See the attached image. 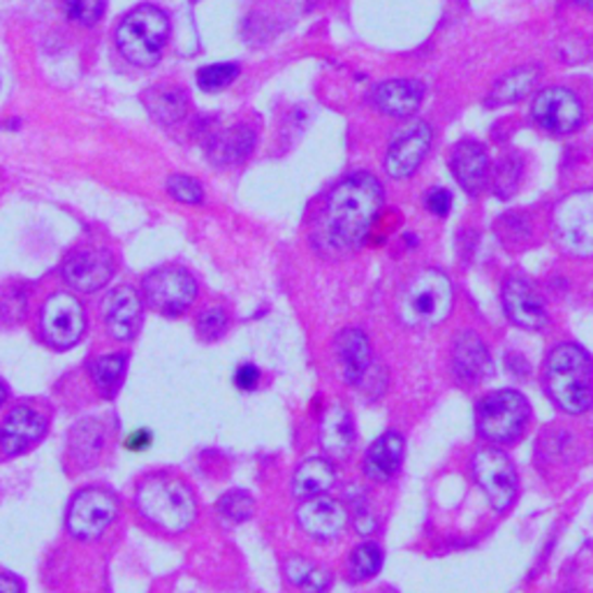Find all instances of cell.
I'll return each instance as SVG.
<instances>
[{
  "instance_id": "1",
  "label": "cell",
  "mask_w": 593,
  "mask_h": 593,
  "mask_svg": "<svg viewBox=\"0 0 593 593\" xmlns=\"http://www.w3.org/2000/svg\"><path fill=\"white\" fill-rule=\"evenodd\" d=\"M382 206V186L374 174H353L331 190L323 209V241L335 251H357L369 239Z\"/></svg>"
},
{
  "instance_id": "2",
  "label": "cell",
  "mask_w": 593,
  "mask_h": 593,
  "mask_svg": "<svg viewBox=\"0 0 593 593\" xmlns=\"http://www.w3.org/2000/svg\"><path fill=\"white\" fill-rule=\"evenodd\" d=\"M133 510L155 535H181L198 521V496L177 470H149L137 478Z\"/></svg>"
},
{
  "instance_id": "3",
  "label": "cell",
  "mask_w": 593,
  "mask_h": 593,
  "mask_svg": "<svg viewBox=\"0 0 593 593\" xmlns=\"http://www.w3.org/2000/svg\"><path fill=\"white\" fill-rule=\"evenodd\" d=\"M545 390L568 415L593 408V359L578 343H559L545 362Z\"/></svg>"
},
{
  "instance_id": "4",
  "label": "cell",
  "mask_w": 593,
  "mask_h": 593,
  "mask_svg": "<svg viewBox=\"0 0 593 593\" xmlns=\"http://www.w3.org/2000/svg\"><path fill=\"white\" fill-rule=\"evenodd\" d=\"M452 306H455V288H452L447 274L439 269H422L399 292L396 316L408 327L429 329L443 325L452 313Z\"/></svg>"
},
{
  "instance_id": "5",
  "label": "cell",
  "mask_w": 593,
  "mask_h": 593,
  "mask_svg": "<svg viewBox=\"0 0 593 593\" xmlns=\"http://www.w3.org/2000/svg\"><path fill=\"white\" fill-rule=\"evenodd\" d=\"M121 517V499L110 487H81L70 499L65 513L67 535L81 545H93L112 531Z\"/></svg>"
},
{
  "instance_id": "6",
  "label": "cell",
  "mask_w": 593,
  "mask_h": 593,
  "mask_svg": "<svg viewBox=\"0 0 593 593\" xmlns=\"http://www.w3.org/2000/svg\"><path fill=\"white\" fill-rule=\"evenodd\" d=\"M167 40L169 20L155 5H137L121 20L116 28L118 51L139 67H151L159 63Z\"/></svg>"
},
{
  "instance_id": "7",
  "label": "cell",
  "mask_w": 593,
  "mask_h": 593,
  "mask_svg": "<svg viewBox=\"0 0 593 593\" xmlns=\"http://www.w3.org/2000/svg\"><path fill=\"white\" fill-rule=\"evenodd\" d=\"M51 427V408L42 399H22L0 417V457L14 459L40 445Z\"/></svg>"
},
{
  "instance_id": "8",
  "label": "cell",
  "mask_w": 593,
  "mask_h": 593,
  "mask_svg": "<svg viewBox=\"0 0 593 593\" xmlns=\"http://www.w3.org/2000/svg\"><path fill=\"white\" fill-rule=\"evenodd\" d=\"M531 417L527 396L517 390H496L480 399L476 425L484 441L505 445L515 443Z\"/></svg>"
},
{
  "instance_id": "9",
  "label": "cell",
  "mask_w": 593,
  "mask_h": 593,
  "mask_svg": "<svg viewBox=\"0 0 593 593\" xmlns=\"http://www.w3.org/2000/svg\"><path fill=\"white\" fill-rule=\"evenodd\" d=\"M86 311L73 292H51L40 306L38 331L51 351H70L86 335Z\"/></svg>"
},
{
  "instance_id": "10",
  "label": "cell",
  "mask_w": 593,
  "mask_h": 593,
  "mask_svg": "<svg viewBox=\"0 0 593 593\" xmlns=\"http://www.w3.org/2000/svg\"><path fill=\"white\" fill-rule=\"evenodd\" d=\"M142 300L165 318H179L198 300L195 276L179 265L153 269L142 286Z\"/></svg>"
},
{
  "instance_id": "11",
  "label": "cell",
  "mask_w": 593,
  "mask_h": 593,
  "mask_svg": "<svg viewBox=\"0 0 593 593\" xmlns=\"http://www.w3.org/2000/svg\"><path fill=\"white\" fill-rule=\"evenodd\" d=\"M554 232L570 255H593V190H575L554 209Z\"/></svg>"
},
{
  "instance_id": "12",
  "label": "cell",
  "mask_w": 593,
  "mask_h": 593,
  "mask_svg": "<svg viewBox=\"0 0 593 593\" xmlns=\"http://www.w3.org/2000/svg\"><path fill=\"white\" fill-rule=\"evenodd\" d=\"M470 470H474L478 487L494 510L505 513L517 501L519 478L510 457L503 450L480 447L470 459Z\"/></svg>"
},
{
  "instance_id": "13",
  "label": "cell",
  "mask_w": 593,
  "mask_h": 593,
  "mask_svg": "<svg viewBox=\"0 0 593 593\" xmlns=\"http://www.w3.org/2000/svg\"><path fill=\"white\" fill-rule=\"evenodd\" d=\"M112 425L102 417H84L67 433L65 468L67 474L79 476L98 468L112 452Z\"/></svg>"
},
{
  "instance_id": "14",
  "label": "cell",
  "mask_w": 593,
  "mask_h": 593,
  "mask_svg": "<svg viewBox=\"0 0 593 593\" xmlns=\"http://www.w3.org/2000/svg\"><path fill=\"white\" fill-rule=\"evenodd\" d=\"M531 116L550 135H570L582 126L584 108L566 86H552L533 98Z\"/></svg>"
},
{
  "instance_id": "15",
  "label": "cell",
  "mask_w": 593,
  "mask_h": 593,
  "mask_svg": "<svg viewBox=\"0 0 593 593\" xmlns=\"http://www.w3.org/2000/svg\"><path fill=\"white\" fill-rule=\"evenodd\" d=\"M116 260L108 249H75L63 260V281L81 294H93L112 281Z\"/></svg>"
},
{
  "instance_id": "16",
  "label": "cell",
  "mask_w": 593,
  "mask_h": 593,
  "mask_svg": "<svg viewBox=\"0 0 593 593\" xmlns=\"http://www.w3.org/2000/svg\"><path fill=\"white\" fill-rule=\"evenodd\" d=\"M102 320L108 327V335L118 341H133L144 320V300L133 286H116L102 300Z\"/></svg>"
},
{
  "instance_id": "17",
  "label": "cell",
  "mask_w": 593,
  "mask_h": 593,
  "mask_svg": "<svg viewBox=\"0 0 593 593\" xmlns=\"http://www.w3.org/2000/svg\"><path fill=\"white\" fill-rule=\"evenodd\" d=\"M433 142V130L427 121H417L401 133L388 149L386 172L392 179H408L427 159Z\"/></svg>"
},
{
  "instance_id": "18",
  "label": "cell",
  "mask_w": 593,
  "mask_h": 593,
  "mask_svg": "<svg viewBox=\"0 0 593 593\" xmlns=\"http://www.w3.org/2000/svg\"><path fill=\"white\" fill-rule=\"evenodd\" d=\"M503 311L508 320L521 329H543L547 325V308L540 292L525 278H508L501 290Z\"/></svg>"
},
{
  "instance_id": "19",
  "label": "cell",
  "mask_w": 593,
  "mask_h": 593,
  "mask_svg": "<svg viewBox=\"0 0 593 593\" xmlns=\"http://www.w3.org/2000/svg\"><path fill=\"white\" fill-rule=\"evenodd\" d=\"M348 519L351 517H348L345 505L325 494L302 501L300 508H296V525L306 535L316 540L339 538L348 527Z\"/></svg>"
},
{
  "instance_id": "20",
  "label": "cell",
  "mask_w": 593,
  "mask_h": 593,
  "mask_svg": "<svg viewBox=\"0 0 593 593\" xmlns=\"http://www.w3.org/2000/svg\"><path fill=\"white\" fill-rule=\"evenodd\" d=\"M494 371V362L476 331H462L452 341V374L464 386H478Z\"/></svg>"
},
{
  "instance_id": "21",
  "label": "cell",
  "mask_w": 593,
  "mask_h": 593,
  "mask_svg": "<svg viewBox=\"0 0 593 593\" xmlns=\"http://www.w3.org/2000/svg\"><path fill=\"white\" fill-rule=\"evenodd\" d=\"M425 100V86L417 79H390L371 91L374 108L392 118L413 116Z\"/></svg>"
},
{
  "instance_id": "22",
  "label": "cell",
  "mask_w": 593,
  "mask_h": 593,
  "mask_svg": "<svg viewBox=\"0 0 593 593\" xmlns=\"http://www.w3.org/2000/svg\"><path fill=\"white\" fill-rule=\"evenodd\" d=\"M452 174H455L457 184L462 190H466L468 195L478 198L482 190L490 186V155H487L484 147L478 142H459L455 147V153H452L450 161Z\"/></svg>"
},
{
  "instance_id": "23",
  "label": "cell",
  "mask_w": 593,
  "mask_h": 593,
  "mask_svg": "<svg viewBox=\"0 0 593 593\" xmlns=\"http://www.w3.org/2000/svg\"><path fill=\"white\" fill-rule=\"evenodd\" d=\"M335 353L341 366V376L348 386H359L366 371L371 369L374 355H371V343L369 337L364 335L357 327H348L339 331L335 339Z\"/></svg>"
},
{
  "instance_id": "24",
  "label": "cell",
  "mask_w": 593,
  "mask_h": 593,
  "mask_svg": "<svg viewBox=\"0 0 593 593\" xmlns=\"http://www.w3.org/2000/svg\"><path fill=\"white\" fill-rule=\"evenodd\" d=\"M318 441L329 459H348L355 445L353 415L343 404H331L325 408L318 427Z\"/></svg>"
},
{
  "instance_id": "25",
  "label": "cell",
  "mask_w": 593,
  "mask_h": 593,
  "mask_svg": "<svg viewBox=\"0 0 593 593\" xmlns=\"http://www.w3.org/2000/svg\"><path fill=\"white\" fill-rule=\"evenodd\" d=\"M404 462V436L399 431H386L366 450L364 476L374 482H390Z\"/></svg>"
},
{
  "instance_id": "26",
  "label": "cell",
  "mask_w": 593,
  "mask_h": 593,
  "mask_svg": "<svg viewBox=\"0 0 593 593\" xmlns=\"http://www.w3.org/2000/svg\"><path fill=\"white\" fill-rule=\"evenodd\" d=\"M337 482L335 464L325 457H311L296 466L292 476V496L308 501L327 494Z\"/></svg>"
},
{
  "instance_id": "27",
  "label": "cell",
  "mask_w": 593,
  "mask_h": 593,
  "mask_svg": "<svg viewBox=\"0 0 593 593\" xmlns=\"http://www.w3.org/2000/svg\"><path fill=\"white\" fill-rule=\"evenodd\" d=\"M255 147V133L249 126H232L214 135L209 142V161L218 167L237 165L247 161Z\"/></svg>"
},
{
  "instance_id": "28",
  "label": "cell",
  "mask_w": 593,
  "mask_h": 593,
  "mask_svg": "<svg viewBox=\"0 0 593 593\" xmlns=\"http://www.w3.org/2000/svg\"><path fill=\"white\" fill-rule=\"evenodd\" d=\"M128 359L130 355L126 351H118V353L98 355L89 362L91 386L100 399L112 401L118 394L121 386H124L126 380Z\"/></svg>"
},
{
  "instance_id": "29",
  "label": "cell",
  "mask_w": 593,
  "mask_h": 593,
  "mask_svg": "<svg viewBox=\"0 0 593 593\" xmlns=\"http://www.w3.org/2000/svg\"><path fill=\"white\" fill-rule=\"evenodd\" d=\"M538 77H540L538 65H519L510 70L508 75H503L492 86L487 104H490V108H505V104H515L519 100H525L535 89Z\"/></svg>"
},
{
  "instance_id": "30",
  "label": "cell",
  "mask_w": 593,
  "mask_h": 593,
  "mask_svg": "<svg viewBox=\"0 0 593 593\" xmlns=\"http://www.w3.org/2000/svg\"><path fill=\"white\" fill-rule=\"evenodd\" d=\"M147 108L149 112L165 126H174L188 114V98L184 91L172 89V86H163V89L147 91Z\"/></svg>"
},
{
  "instance_id": "31",
  "label": "cell",
  "mask_w": 593,
  "mask_h": 593,
  "mask_svg": "<svg viewBox=\"0 0 593 593\" xmlns=\"http://www.w3.org/2000/svg\"><path fill=\"white\" fill-rule=\"evenodd\" d=\"M286 575L304 593H327L331 586V572L304 559V556H290L286 562Z\"/></svg>"
},
{
  "instance_id": "32",
  "label": "cell",
  "mask_w": 593,
  "mask_h": 593,
  "mask_svg": "<svg viewBox=\"0 0 593 593\" xmlns=\"http://www.w3.org/2000/svg\"><path fill=\"white\" fill-rule=\"evenodd\" d=\"M382 568V550L371 543V540H366V543H359L353 552L351 559H348V578L353 582H366L378 575V570Z\"/></svg>"
},
{
  "instance_id": "33",
  "label": "cell",
  "mask_w": 593,
  "mask_h": 593,
  "mask_svg": "<svg viewBox=\"0 0 593 593\" xmlns=\"http://www.w3.org/2000/svg\"><path fill=\"white\" fill-rule=\"evenodd\" d=\"M519 179H521V161L515 153H505L503 159L492 167V174H490L492 190L503 200L515 195Z\"/></svg>"
},
{
  "instance_id": "34",
  "label": "cell",
  "mask_w": 593,
  "mask_h": 593,
  "mask_svg": "<svg viewBox=\"0 0 593 593\" xmlns=\"http://www.w3.org/2000/svg\"><path fill=\"white\" fill-rule=\"evenodd\" d=\"M28 308V292L22 283H8L0 288V327L20 325Z\"/></svg>"
},
{
  "instance_id": "35",
  "label": "cell",
  "mask_w": 593,
  "mask_h": 593,
  "mask_svg": "<svg viewBox=\"0 0 593 593\" xmlns=\"http://www.w3.org/2000/svg\"><path fill=\"white\" fill-rule=\"evenodd\" d=\"M218 513L228 521H235V525H241V521H249L255 513V499L243 492V490H232L225 492L218 499Z\"/></svg>"
},
{
  "instance_id": "36",
  "label": "cell",
  "mask_w": 593,
  "mask_h": 593,
  "mask_svg": "<svg viewBox=\"0 0 593 593\" xmlns=\"http://www.w3.org/2000/svg\"><path fill=\"white\" fill-rule=\"evenodd\" d=\"M239 77L237 63H214L206 65L198 73V86L206 93H216L228 89V86Z\"/></svg>"
},
{
  "instance_id": "37",
  "label": "cell",
  "mask_w": 593,
  "mask_h": 593,
  "mask_svg": "<svg viewBox=\"0 0 593 593\" xmlns=\"http://www.w3.org/2000/svg\"><path fill=\"white\" fill-rule=\"evenodd\" d=\"M230 327V316L223 306H209L198 313L195 329L202 341H218Z\"/></svg>"
},
{
  "instance_id": "38",
  "label": "cell",
  "mask_w": 593,
  "mask_h": 593,
  "mask_svg": "<svg viewBox=\"0 0 593 593\" xmlns=\"http://www.w3.org/2000/svg\"><path fill=\"white\" fill-rule=\"evenodd\" d=\"M65 14L79 26H93L102 20L104 0H61Z\"/></svg>"
},
{
  "instance_id": "39",
  "label": "cell",
  "mask_w": 593,
  "mask_h": 593,
  "mask_svg": "<svg viewBox=\"0 0 593 593\" xmlns=\"http://www.w3.org/2000/svg\"><path fill=\"white\" fill-rule=\"evenodd\" d=\"M167 193L181 202V204H202L204 202V190L200 181L186 177V174H174L167 179Z\"/></svg>"
},
{
  "instance_id": "40",
  "label": "cell",
  "mask_w": 593,
  "mask_h": 593,
  "mask_svg": "<svg viewBox=\"0 0 593 593\" xmlns=\"http://www.w3.org/2000/svg\"><path fill=\"white\" fill-rule=\"evenodd\" d=\"M357 388H362L364 392H369L371 399L380 396L382 392H386V388H388V371L382 369L380 364H371V369L366 371V376L362 378V382H359Z\"/></svg>"
},
{
  "instance_id": "41",
  "label": "cell",
  "mask_w": 593,
  "mask_h": 593,
  "mask_svg": "<svg viewBox=\"0 0 593 593\" xmlns=\"http://www.w3.org/2000/svg\"><path fill=\"white\" fill-rule=\"evenodd\" d=\"M427 209L433 214V216H447L450 214V206H452V195L450 190L445 188H433L431 193L427 195Z\"/></svg>"
},
{
  "instance_id": "42",
  "label": "cell",
  "mask_w": 593,
  "mask_h": 593,
  "mask_svg": "<svg viewBox=\"0 0 593 593\" xmlns=\"http://www.w3.org/2000/svg\"><path fill=\"white\" fill-rule=\"evenodd\" d=\"M260 382V369L255 364H241L235 371V386L241 392H253Z\"/></svg>"
},
{
  "instance_id": "43",
  "label": "cell",
  "mask_w": 593,
  "mask_h": 593,
  "mask_svg": "<svg viewBox=\"0 0 593 593\" xmlns=\"http://www.w3.org/2000/svg\"><path fill=\"white\" fill-rule=\"evenodd\" d=\"M0 593H24V582L10 570H0Z\"/></svg>"
},
{
  "instance_id": "44",
  "label": "cell",
  "mask_w": 593,
  "mask_h": 593,
  "mask_svg": "<svg viewBox=\"0 0 593 593\" xmlns=\"http://www.w3.org/2000/svg\"><path fill=\"white\" fill-rule=\"evenodd\" d=\"M149 445H151V433L147 429H137L135 433L128 436V441H126V447L135 450V452L147 450Z\"/></svg>"
},
{
  "instance_id": "45",
  "label": "cell",
  "mask_w": 593,
  "mask_h": 593,
  "mask_svg": "<svg viewBox=\"0 0 593 593\" xmlns=\"http://www.w3.org/2000/svg\"><path fill=\"white\" fill-rule=\"evenodd\" d=\"M8 401H10V388H8L5 380H0V411L5 408Z\"/></svg>"
},
{
  "instance_id": "46",
  "label": "cell",
  "mask_w": 593,
  "mask_h": 593,
  "mask_svg": "<svg viewBox=\"0 0 593 593\" xmlns=\"http://www.w3.org/2000/svg\"><path fill=\"white\" fill-rule=\"evenodd\" d=\"M575 5H580V8L589 10V12H593V0H575Z\"/></svg>"
},
{
  "instance_id": "47",
  "label": "cell",
  "mask_w": 593,
  "mask_h": 593,
  "mask_svg": "<svg viewBox=\"0 0 593 593\" xmlns=\"http://www.w3.org/2000/svg\"><path fill=\"white\" fill-rule=\"evenodd\" d=\"M568 593H575V591H568Z\"/></svg>"
}]
</instances>
